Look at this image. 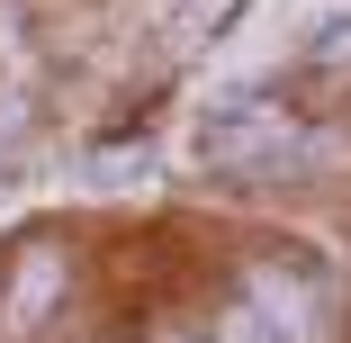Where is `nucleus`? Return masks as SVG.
Returning <instances> with one entry per match:
<instances>
[{
  "label": "nucleus",
  "mask_w": 351,
  "mask_h": 343,
  "mask_svg": "<svg viewBox=\"0 0 351 343\" xmlns=\"http://www.w3.org/2000/svg\"><path fill=\"white\" fill-rule=\"evenodd\" d=\"M243 307H252L279 343H333V334H324V289H315V280H298V271H279V262H261V271H252Z\"/></svg>",
  "instance_id": "f257e3e1"
},
{
  "label": "nucleus",
  "mask_w": 351,
  "mask_h": 343,
  "mask_svg": "<svg viewBox=\"0 0 351 343\" xmlns=\"http://www.w3.org/2000/svg\"><path fill=\"white\" fill-rule=\"evenodd\" d=\"M217 343H279V334H270V325H261V316H252V307H234V316H226V334H217Z\"/></svg>",
  "instance_id": "f03ea898"
},
{
  "label": "nucleus",
  "mask_w": 351,
  "mask_h": 343,
  "mask_svg": "<svg viewBox=\"0 0 351 343\" xmlns=\"http://www.w3.org/2000/svg\"><path fill=\"white\" fill-rule=\"evenodd\" d=\"M154 343H198V334H189V325H162V334H154Z\"/></svg>",
  "instance_id": "7ed1b4c3"
}]
</instances>
